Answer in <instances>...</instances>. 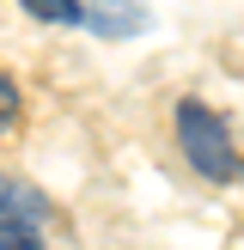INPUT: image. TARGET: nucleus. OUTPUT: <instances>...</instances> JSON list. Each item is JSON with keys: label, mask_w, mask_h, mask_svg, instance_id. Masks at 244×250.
Listing matches in <instances>:
<instances>
[{"label": "nucleus", "mask_w": 244, "mask_h": 250, "mask_svg": "<svg viewBox=\"0 0 244 250\" xmlns=\"http://www.w3.org/2000/svg\"><path fill=\"white\" fill-rule=\"evenodd\" d=\"M177 146H183V159H189L207 183H226L232 171H238L232 128H226L207 104H195V98H183V104H177Z\"/></svg>", "instance_id": "obj_1"}, {"label": "nucleus", "mask_w": 244, "mask_h": 250, "mask_svg": "<svg viewBox=\"0 0 244 250\" xmlns=\"http://www.w3.org/2000/svg\"><path fill=\"white\" fill-rule=\"evenodd\" d=\"M49 202L19 177H0V244H43Z\"/></svg>", "instance_id": "obj_2"}, {"label": "nucleus", "mask_w": 244, "mask_h": 250, "mask_svg": "<svg viewBox=\"0 0 244 250\" xmlns=\"http://www.w3.org/2000/svg\"><path fill=\"white\" fill-rule=\"evenodd\" d=\"M85 24H92L98 37H134L146 31V6H134V0H98V6H85Z\"/></svg>", "instance_id": "obj_3"}, {"label": "nucleus", "mask_w": 244, "mask_h": 250, "mask_svg": "<svg viewBox=\"0 0 244 250\" xmlns=\"http://www.w3.org/2000/svg\"><path fill=\"white\" fill-rule=\"evenodd\" d=\"M31 19H43V24H85V6L80 0H19Z\"/></svg>", "instance_id": "obj_4"}, {"label": "nucleus", "mask_w": 244, "mask_h": 250, "mask_svg": "<svg viewBox=\"0 0 244 250\" xmlns=\"http://www.w3.org/2000/svg\"><path fill=\"white\" fill-rule=\"evenodd\" d=\"M12 116H19V85H12L6 73H0V128H6Z\"/></svg>", "instance_id": "obj_5"}, {"label": "nucleus", "mask_w": 244, "mask_h": 250, "mask_svg": "<svg viewBox=\"0 0 244 250\" xmlns=\"http://www.w3.org/2000/svg\"><path fill=\"white\" fill-rule=\"evenodd\" d=\"M238 171H244V165H238Z\"/></svg>", "instance_id": "obj_6"}]
</instances>
